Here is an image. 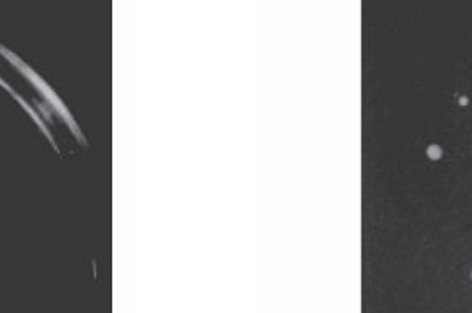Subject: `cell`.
Masks as SVG:
<instances>
[{"label": "cell", "mask_w": 472, "mask_h": 313, "mask_svg": "<svg viewBox=\"0 0 472 313\" xmlns=\"http://www.w3.org/2000/svg\"><path fill=\"white\" fill-rule=\"evenodd\" d=\"M443 155V150H441V147L438 146H431L428 147V157L433 158V160H438Z\"/></svg>", "instance_id": "6da1fadb"}, {"label": "cell", "mask_w": 472, "mask_h": 313, "mask_svg": "<svg viewBox=\"0 0 472 313\" xmlns=\"http://www.w3.org/2000/svg\"><path fill=\"white\" fill-rule=\"evenodd\" d=\"M469 101L466 98H461V104H463V106H466V104H468Z\"/></svg>", "instance_id": "7a4b0ae2"}]
</instances>
